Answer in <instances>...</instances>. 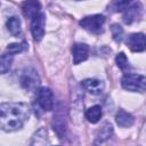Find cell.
<instances>
[{"mask_svg": "<svg viewBox=\"0 0 146 146\" xmlns=\"http://www.w3.org/2000/svg\"><path fill=\"white\" fill-rule=\"evenodd\" d=\"M0 112V125L6 132L19 130L30 116V108L24 103H2Z\"/></svg>", "mask_w": 146, "mask_h": 146, "instance_id": "6da1fadb", "label": "cell"}, {"mask_svg": "<svg viewBox=\"0 0 146 146\" xmlns=\"http://www.w3.org/2000/svg\"><path fill=\"white\" fill-rule=\"evenodd\" d=\"M122 87L132 92H144L146 91V76L141 74H125L121 80Z\"/></svg>", "mask_w": 146, "mask_h": 146, "instance_id": "7a4b0ae2", "label": "cell"}, {"mask_svg": "<svg viewBox=\"0 0 146 146\" xmlns=\"http://www.w3.org/2000/svg\"><path fill=\"white\" fill-rule=\"evenodd\" d=\"M105 23V16L100 14L91 15V16H86L80 21V25L87 30L90 33L94 34H99L103 31V25Z\"/></svg>", "mask_w": 146, "mask_h": 146, "instance_id": "3957f363", "label": "cell"}, {"mask_svg": "<svg viewBox=\"0 0 146 146\" xmlns=\"http://www.w3.org/2000/svg\"><path fill=\"white\" fill-rule=\"evenodd\" d=\"M21 84L27 91H36L40 84V76L33 67H27L21 75Z\"/></svg>", "mask_w": 146, "mask_h": 146, "instance_id": "277c9868", "label": "cell"}, {"mask_svg": "<svg viewBox=\"0 0 146 146\" xmlns=\"http://www.w3.org/2000/svg\"><path fill=\"white\" fill-rule=\"evenodd\" d=\"M35 102L43 111H51L54 107L52 91L47 87L39 88L35 94Z\"/></svg>", "mask_w": 146, "mask_h": 146, "instance_id": "5b68a950", "label": "cell"}, {"mask_svg": "<svg viewBox=\"0 0 146 146\" xmlns=\"http://www.w3.org/2000/svg\"><path fill=\"white\" fill-rule=\"evenodd\" d=\"M44 23L46 16L43 13H40L34 18L31 19V32L35 41H40L44 34Z\"/></svg>", "mask_w": 146, "mask_h": 146, "instance_id": "8992f818", "label": "cell"}, {"mask_svg": "<svg viewBox=\"0 0 146 146\" xmlns=\"http://www.w3.org/2000/svg\"><path fill=\"white\" fill-rule=\"evenodd\" d=\"M127 46L132 51H144L146 49V35L143 33H132L127 38Z\"/></svg>", "mask_w": 146, "mask_h": 146, "instance_id": "52a82bcc", "label": "cell"}, {"mask_svg": "<svg viewBox=\"0 0 146 146\" xmlns=\"http://www.w3.org/2000/svg\"><path fill=\"white\" fill-rule=\"evenodd\" d=\"M81 86L91 95H99L104 90V82L97 79H86L81 82Z\"/></svg>", "mask_w": 146, "mask_h": 146, "instance_id": "ba28073f", "label": "cell"}, {"mask_svg": "<svg viewBox=\"0 0 146 146\" xmlns=\"http://www.w3.org/2000/svg\"><path fill=\"white\" fill-rule=\"evenodd\" d=\"M72 54H73V63L79 64L88 58L89 47L86 43H74L72 47Z\"/></svg>", "mask_w": 146, "mask_h": 146, "instance_id": "9c48e42d", "label": "cell"}, {"mask_svg": "<svg viewBox=\"0 0 146 146\" xmlns=\"http://www.w3.org/2000/svg\"><path fill=\"white\" fill-rule=\"evenodd\" d=\"M140 14H141V5L139 2H135L125 9L123 15V22L125 24H131L138 19Z\"/></svg>", "mask_w": 146, "mask_h": 146, "instance_id": "30bf717a", "label": "cell"}, {"mask_svg": "<svg viewBox=\"0 0 146 146\" xmlns=\"http://www.w3.org/2000/svg\"><path fill=\"white\" fill-rule=\"evenodd\" d=\"M40 2L38 1H25L22 5V11L26 18H34L36 15H39L40 11Z\"/></svg>", "mask_w": 146, "mask_h": 146, "instance_id": "8fae6325", "label": "cell"}, {"mask_svg": "<svg viewBox=\"0 0 146 146\" xmlns=\"http://www.w3.org/2000/svg\"><path fill=\"white\" fill-rule=\"evenodd\" d=\"M48 145H49L48 132L44 128H41L33 135L30 146H48Z\"/></svg>", "mask_w": 146, "mask_h": 146, "instance_id": "7c38bea8", "label": "cell"}, {"mask_svg": "<svg viewBox=\"0 0 146 146\" xmlns=\"http://www.w3.org/2000/svg\"><path fill=\"white\" fill-rule=\"evenodd\" d=\"M115 120H116V123L122 128H129L135 122L133 116L130 113H128V112H125L123 110H119V112L116 113Z\"/></svg>", "mask_w": 146, "mask_h": 146, "instance_id": "4fadbf2b", "label": "cell"}, {"mask_svg": "<svg viewBox=\"0 0 146 146\" xmlns=\"http://www.w3.org/2000/svg\"><path fill=\"white\" fill-rule=\"evenodd\" d=\"M113 133V127L110 123H105L97 132L96 135V141H95V146H97L98 144H102L103 141L107 140Z\"/></svg>", "mask_w": 146, "mask_h": 146, "instance_id": "5bb4252c", "label": "cell"}, {"mask_svg": "<svg viewBox=\"0 0 146 146\" xmlns=\"http://www.w3.org/2000/svg\"><path fill=\"white\" fill-rule=\"evenodd\" d=\"M7 29L14 36H19L22 34V27H21V21L18 17L13 16L8 18L7 21Z\"/></svg>", "mask_w": 146, "mask_h": 146, "instance_id": "9a60e30c", "label": "cell"}, {"mask_svg": "<svg viewBox=\"0 0 146 146\" xmlns=\"http://www.w3.org/2000/svg\"><path fill=\"white\" fill-rule=\"evenodd\" d=\"M102 107L98 106V105H95V106H91L90 108H88L86 111V117L88 119L89 122L91 123H97L100 117H102Z\"/></svg>", "mask_w": 146, "mask_h": 146, "instance_id": "2e32d148", "label": "cell"}, {"mask_svg": "<svg viewBox=\"0 0 146 146\" xmlns=\"http://www.w3.org/2000/svg\"><path fill=\"white\" fill-rule=\"evenodd\" d=\"M13 57H14V55H11L9 52L2 54V56H1V63H0V70H1V73L2 74L7 73V71H9L10 65H11V62H13Z\"/></svg>", "mask_w": 146, "mask_h": 146, "instance_id": "e0dca14e", "label": "cell"}, {"mask_svg": "<svg viewBox=\"0 0 146 146\" xmlns=\"http://www.w3.org/2000/svg\"><path fill=\"white\" fill-rule=\"evenodd\" d=\"M27 49V43L26 42H19V43H10L7 47V52L15 55L18 52H23L24 50Z\"/></svg>", "mask_w": 146, "mask_h": 146, "instance_id": "ac0fdd59", "label": "cell"}, {"mask_svg": "<svg viewBox=\"0 0 146 146\" xmlns=\"http://www.w3.org/2000/svg\"><path fill=\"white\" fill-rule=\"evenodd\" d=\"M115 63L117 65V67L122 71H127L129 68V62H128V58L127 56L124 55V52H120L116 57H115Z\"/></svg>", "mask_w": 146, "mask_h": 146, "instance_id": "d6986e66", "label": "cell"}, {"mask_svg": "<svg viewBox=\"0 0 146 146\" xmlns=\"http://www.w3.org/2000/svg\"><path fill=\"white\" fill-rule=\"evenodd\" d=\"M111 31H112V36H113L114 41L115 42H121L122 38H123V29L119 24H113L111 26Z\"/></svg>", "mask_w": 146, "mask_h": 146, "instance_id": "ffe728a7", "label": "cell"}, {"mask_svg": "<svg viewBox=\"0 0 146 146\" xmlns=\"http://www.w3.org/2000/svg\"><path fill=\"white\" fill-rule=\"evenodd\" d=\"M130 2L129 1H114L111 3L110 9L112 11H121V10H125L129 7Z\"/></svg>", "mask_w": 146, "mask_h": 146, "instance_id": "44dd1931", "label": "cell"}]
</instances>
